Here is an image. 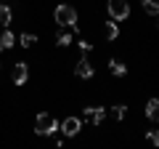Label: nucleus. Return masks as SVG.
Listing matches in <instances>:
<instances>
[{
	"label": "nucleus",
	"mask_w": 159,
	"mask_h": 149,
	"mask_svg": "<svg viewBox=\"0 0 159 149\" xmlns=\"http://www.w3.org/2000/svg\"><path fill=\"white\" fill-rule=\"evenodd\" d=\"M16 43V37H13L11 29H6V32H0V51H8V48Z\"/></svg>",
	"instance_id": "obj_9"
},
{
	"label": "nucleus",
	"mask_w": 159,
	"mask_h": 149,
	"mask_svg": "<svg viewBox=\"0 0 159 149\" xmlns=\"http://www.w3.org/2000/svg\"><path fill=\"white\" fill-rule=\"evenodd\" d=\"M56 131H58V123L53 120L48 112H40L37 120H34V133H37V136H53Z\"/></svg>",
	"instance_id": "obj_2"
},
{
	"label": "nucleus",
	"mask_w": 159,
	"mask_h": 149,
	"mask_svg": "<svg viewBox=\"0 0 159 149\" xmlns=\"http://www.w3.org/2000/svg\"><path fill=\"white\" fill-rule=\"evenodd\" d=\"M34 43H37V35H27V32L21 35V46H24V48H32Z\"/></svg>",
	"instance_id": "obj_16"
},
{
	"label": "nucleus",
	"mask_w": 159,
	"mask_h": 149,
	"mask_svg": "<svg viewBox=\"0 0 159 149\" xmlns=\"http://www.w3.org/2000/svg\"><path fill=\"white\" fill-rule=\"evenodd\" d=\"M143 11H146L148 16H159V3L157 0H143Z\"/></svg>",
	"instance_id": "obj_12"
},
{
	"label": "nucleus",
	"mask_w": 159,
	"mask_h": 149,
	"mask_svg": "<svg viewBox=\"0 0 159 149\" xmlns=\"http://www.w3.org/2000/svg\"><path fill=\"white\" fill-rule=\"evenodd\" d=\"M11 77H13V83H16V85H24V83H27V77H29V67H27L24 61H19L16 67H13V74H11Z\"/></svg>",
	"instance_id": "obj_7"
},
{
	"label": "nucleus",
	"mask_w": 159,
	"mask_h": 149,
	"mask_svg": "<svg viewBox=\"0 0 159 149\" xmlns=\"http://www.w3.org/2000/svg\"><path fill=\"white\" fill-rule=\"evenodd\" d=\"M77 46H80V51H82V53H88V51H90V48H93V46H90V43H88V40H80Z\"/></svg>",
	"instance_id": "obj_18"
},
{
	"label": "nucleus",
	"mask_w": 159,
	"mask_h": 149,
	"mask_svg": "<svg viewBox=\"0 0 159 149\" xmlns=\"http://www.w3.org/2000/svg\"><path fill=\"white\" fill-rule=\"evenodd\" d=\"M103 35H106L109 40H117V37H119V27L114 24V19H111V22H106V29H103Z\"/></svg>",
	"instance_id": "obj_11"
},
{
	"label": "nucleus",
	"mask_w": 159,
	"mask_h": 149,
	"mask_svg": "<svg viewBox=\"0 0 159 149\" xmlns=\"http://www.w3.org/2000/svg\"><path fill=\"white\" fill-rule=\"evenodd\" d=\"M146 117H148V120H154V123H159V99H148Z\"/></svg>",
	"instance_id": "obj_8"
},
{
	"label": "nucleus",
	"mask_w": 159,
	"mask_h": 149,
	"mask_svg": "<svg viewBox=\"0 0 159 149\" xmlns=\"http://www.w3.org/2000/svg\"><path fill=\"white\" fill-rule=\"evenodd\" d=\"M125 112H127L125 104H117V107H111V117H114V120H122V117H125Z\"/></svg>",
	"instance_id": "obj_15"
},
{
	"label": "nucleus",
	"mask_w": 159,
	"mask_h": 149,
	"mask_svg": "<svg viewBox=\"0 0 159 149\" xmlns=\"http://www.w3.org/2000/svg\"><path fill=\"white\" fill-rule=\"evenodd\" d=\"M85 117L93 120V125H101V123L106 120V109H103V107H88L85 109Z\"/></svg>",
	"instance_id": "obj_6"
},
{
	"label": "nucleus",
	"mask_w": 159,
	"mask_h": 149,
	"mask_svg": "<svg viewBox=\"0 0 159 149\" xmlns=\"http://www.w3.org/2000/svg\"><path fill=\"white\" fill-rule=\"evenodd\" d=\"M56 43H58V48H66V46H72V35H69V32H58Z\"/></svg>",
	"instance_id": "obj_14"
},
{
	"label": "nucleus",
	"mask_w": 159,
	"mask_h": 149,
	"mask_svg": "<svg viewBox=\"0 0 159 149\" xmlns=\"http://www.w3.org/2000/svg\"><path fill=\"white\" fill-rule=\"evenodd\" d=\"M146 141L154 144V147H159V131H148L146 133Z\"/></svg>",
	"instance_id": "obj_17"
},
{
	"label": "nucleus",
	"mask_w": 159,
	"mask_h": 149,
	"mask_svg": "<svg viewBox=\"0 0 159 149\" xmlns=\"http://www.w3.org/2000/svg\"><path fill=\"white\" fill-rule=\"evenodd\" d=\"M11 8L8 6H3V3H0V24H11Z\"/></svg>",
	"instance_id": "obj_13"
},
{
	"label": "nucleus",
	"mask_w": 159,
	"mask_h": 149,
	"mask_svg": "<svg viewBox=\"0 0 159 149\" xmlns=\"http://www.w3.org/2000/svg\"><path fill=\"white\" fill-rule=\"evenodd\" d=\"M157 27H159V19H157Z\"/></svg>",
	"instance_id": "obj_19"
},
{
	"label": "nucleus",
	"mask_w": 159,
	"mask_h": 149,
	"mask_svg": "<svg viewBox=\"0 0 159 149\" xmlns=\"http://www.w3.org/2000/svg\"><path fill=\"white\" fill-rule=\"evenodd\" d=\"M74 74H77V77H82V80H90V77H93V64L82 56V59L77 61V67H74Z\"/></svg>",
	"instance_id": "obj_5"
},
{
	"label": "nucleus",
	"mask_w": 159,
	"mask_h": 149,
	"mask_svg": "<svg viewBox=\"0 0 159 149\" xmlns=\"http://www.w3.org/2000/svg\"><path fill=\"white\" fill-rule=\"evenodd\" d=\"M106 11H109V16H111L114 22H125V19L130 16V6H127L125 0H109Z\"/></svg>",
	"instance_id": "obj_3"
},
{
	"label": "nucleus",
	"mask_w": 159,
	"mask_h": 149,
	"mask_svg": "<svg viewBox=\"0 0 159 149\" xmlns=\"http://www.w3.org/2000/svg\"><path fill=\"white\" fill-rule=\"evenodd\" d=\"M80 128H82V120H80V117H66V120L58 125V131H61L66 138H72V136L80 133Z\"/></svg>",
	"instance_id": "obj_4"
},
{
	"label": "nucleus",
	"mask_w": 159,
	"mask_h": 149,
	"mask_svg": "<svg viewBox=\"0 0 159 149\" xmlns=\"http://www.w3.org/2000/svg\"><path fill=\"white\" fill-rule=\"evenodd\" d=\"M53 19H56L58 27H69L77 32V11H74L69 3H61V6H56V11H53Z\"/></svg>",
	"instance_id": "obj_1"
},
{
	"label": "nucleus",
	"mask_w": 159,
	"mask_h": 149,
	"mask_svg": "<svg viewBox=\"0 0 159 149\" xmlns=\"http://www.w3.org/2000/svg\"><path fill=\"white\" fill-rule=\"evenodd\" d=\"M109 72L117 74V77H125V74H127V67H125L122 61H117V59H111V61H109Z\"/></svg>",
	"instance_id": "obj_10"
}]
</instances>
